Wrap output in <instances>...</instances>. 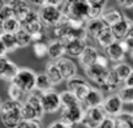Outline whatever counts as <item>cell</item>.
<instances>
[{
  "instance_id": "cell-1",
  "label": "cell",
  "mask_w": 133,
  "mask_h": 128,
  "mask_svg": "<svg viewBox=\"0 0 133 128\" xmlns=\"http://www.w3.org/2000/svg\"><path fill=\"white\" fill-rule=\"evenodd\" d=\"M22 120H42L44 110L42 106V93L34 90L28 94L25 102L21 105Z\"/></svg>"
},
{
  "instance_id": "cell-7",
  "label": "cell",
  "mask_w": 133,
  "mask_h": 128,
  "mask_svg": "<svg viewBox=\"0 0 133 128\" xmlns=\"http://www.w3.org/2000/svg\"><path fill=\"white\" fill-rule=\"evenodd\" d=\"M91 88H93V86H91L86 80H84L82 77H78V76H76V77H73V79H71V80L66 81V90L75 93L76 97L80 99L81 103L85 101V98H86L88 94L90 93Z\"/></svg>"
},
{
  "instance_id": "cell-31",
  "label": "cell",
  "mask_w": 133,
  "mask_h": 128,
  "mask_svg": "<svg viewBox=\"0 0 133 128\" xmlns=\"http://www.w3.org/2000/svg\"><path fill=\"white\" fill-rule=\"evenodd\" d=\"M115 42H117L116 41V38H115V35L112 34V30H111V28H107L101 35H99V38L97 39V43H98V46L101 47V48H103V50H106V48H108L111 44H114Z\"/></svg>"
},
{
  "instance_id": "cell-39",
  "label": "cell",
  "mask_w": 133,
  "mask_h": 128,
  "mask_svg": "<svg viewBox=\"0 0 133 128\" xmlns=\"http://www.w3.org/2000/svg\"><path fill=\"white\" fill-rule=\"evenodd\" d=\"M98 128H116V121H115V118H111V116H107Z\"/></svg>"
},
{
  "instance_id": "cell-42",
  "label": "cell",
  "mask_w": 133,
  "mask_h": 128,
  "mask_svg": "<svg viewBox=\"0 0 133 128\" xmlns=\"http://www.w3.org/2000/svg\"><path fill=\"white\" fill-rule=\"evenodd\" d=\"M47 128H73V127H69V125L64 124V123H63V121H60V120H56V121L51 123Z\"/></svg>"
},
{
  "instance_id": "cell-36",
  "label": "cell",
  "mask_w": 133,
  "mask_h": 128,
  "mask_svg": "<svg viewBox=\"0 0 133 128\" xmlns=\"http://www.w3.org/2000/svg\"><path fill=\"white\" fill-rule=\"evenodd\" d=\"M13 17H15L13 8L8 4V2H2V4H0V22Z\"/></svg>"
},
{
  "instance_id": "cell-35",
  "label": "cell",
  "mask_w": 133,
  "mask_h": 128,
  "mask_svg": "<svg viewBox=\"0 0 133 128\" xmlns=\"http://www.w3.org/2000/svg\"><path fill=\"white\" fill-rule=\"evenodd\" d=\"M33 52L37 59H43V57L48 56V43H46V42L33 43Z\"/></svg>"
},
{
  "instance_id": "cell-2",
  "label": "cell",
  "mask_w": 133,
  "mask_h": 128,
  "mask_svg": "<svg viewBox=\"0 0 133 128\" xmlns=\"http://www.w3.org/2000/svg\"><path fill=\"white\" fill-rule=\"evenodd\" d=\"M33 5H38V12H39V17L41 21L43 22V25L48 29H52L54 26L59 25L61 22V20L64 18V12L63 8L60 7H55V5H50L48 0H42V2H33Z\"/></svg>"
},
{
  "instance_id": "cell-25",
  "label": "cell",
  "mask_w": 133,
  "mask_h": 128,
  "mask_svg": "<svg viewBox=\"0 0 133 128\" xmlns=\"http://www.w3.org/2000/svg\"><path fill=\"white\" fill-rule=\"evenodd\" d=\"M60 98H61V105L63 108H71V107H77V106H82V103L80 102V99L76 97L75 93L69 92V90H64L60 93Z\"/></svg>"
},
{
  "instance_id": "cell-11",
  "label": "cell",
  "mask_w": 133,
  "mask_h": 128,
  "mask_svg": "<svg viewBox=\"0 0 133 128\" xmlns=\"http://www.w3.org/2000/svg\"><path fill=\"white\" fill-rule=\"evenodd\" d=\"M20 68L17 64L9 60L7 56H0V79L7 82H13Z\"/></svg>"
},
{
  "instance_id": "cell-26",
  "label": "cell",
  "mask_w": 133,
  "mask_h": 128,
  "mask_svg": "<svg viewBox=\"0 0 133 128\" xmlns=\"http://www.w3.org/2000/svg\"><path fill=\"white\" fill-rule=\"evenodd\" d=\"M7 93H8V98L11 101H15V102H18V103H24L26 97H28V94L21 88H18L15 82H11L8 85Z\"/></svg>"
},
{
  "instance_id": "cell-29",
  "label": "cell",
  "mask_w": 133,
  "mask_h": 128,
  "mask_svg": "<svg viewBox=\"0 0 133 128\" xmlns=\"http://www.w3.org/2000/svg\"><path fill=\"white\" fill-rule=\"evenodd\" d=\"M111 69L117 75V77L121 80V82H125V80L129 77V75H130L132 71H133V68L129 66V64H127L125 61H123V63H117V64H114Z\"/></svg>"
},
{
  "instance_id": "cell-19",
  "label": "cell",
  "mask_w": 133,
  "mask_h": 128,
  "mask_svg": "<svg viewBox=\"0 0 133 128\" xmlns=\"http://www.w3.org/2000/svg\"><path fill=\"white\" fill-rule=\"evenodd\" d=\"M99 54H101V51H98L97 47L88 46L86 50L84 51V54L78 57V61H80V64H81V67H82L84 69H86L88 67L97 64V60H98V57H99Z\"/></svg>"
},
{
  "instance_id": "cell-12",
  "label": "cell",
  "mask_w": 133,
  "mask_h": 128,
  "mask_svg": "<svg viewBox=\"0 0 133 128\" xmlns=\"http://www.w3.org/2000/svg\"><path fill=\"white\" fill-rule=\"evenodd\" d=\"M123 105H124L123 101L120 99L117 93H115V94H110L104 98V102H103L102 107L104 108L107 116L116 118L123 112Z\"/></svg>"
},
{
  "instance_id": "cell-32",
  "label": "cell",
  "mask_w": 133,
  "mask_h": 128,
  "mask_svg": "<svg viewBox=\"0 0 133 128\" xmlns=\"http://www.w3.org/2000/svg\"><path fill=\"white\" fill-rule=\"evenodd\" d=\"M116 128H133V114L132 112H121L115 118Z\"/></svg>"
},
{
  "instance_id": "cell-9",
  "label": "cell",
  "mask_w": 133,
  "mask_h": 128,
  "mask_svg": "<svg viewBox=\"0 0 133 128\" xmlns=\"http://www.w3.org/2000/svg\"><path fill=\"white\" fill-rule=\"evenodd\" d=\"M106 118H107V114L102 106L95 107V108H89L85 111V118L82 120V125L85 128H98Z\"/></svg>"
},
{
  "instance_id": "cell-23",
  "label": "cell",
  "mask_w": 133,
  "mask_h": 128,
  "mask_svg": "<svg viewBox=\"0 0 133 128\" xmlns=\"http://www.w3.org/2000/svg\"><path fill=\"white\" fill-rule=\"evenodd\" d=\"M44 73L48 76V79L51 80L52 85L56 86V85H60L63 81H64V77L57 67L56 61H48L46 64V69H44Z\"/></svg>"
},
{
  "instance_id": "cell-18",
  "label": "cell",
  "mask_w": 133,
  "mask_h": 128,
  "mask_svg": "<svg viewBox=\"0 0 133 128\" xmlns=\"http://www.w3.org/2000/svg\"><path fill=\"white\" fill-rule=\"evenodd\" d=\"M104 54L108 57V60L112 61L114 64L123 63L125 60V56H127V52L124 51L120 42H115L114 44H111L108 48L104 50Z\"/></svg>"
},
{
  "instance_id": "cell-16",
  "label": "cell",
  "mask_w": 133,
  "mask_h": 128,
  "mask_svg": "<svg viewBox=\"0 0 133 128\" xmlns=\"http://www.w3.org/2000/svg\"><path fill=\"white\" fill-rule=\"evenodd\" d=\"M0 46H2V52L0 56H7L9 52H15L18 48L16 35L9 33H2L0 34Z\"/></svg>"
},
{
  "instance_id": "cell-38",
  "label": "cell",
  "mask_w": 133,
  "mask_h": 128,
  "mask_svg": "<svg viewBox=\"0 0 133 128\" xmlns=\"http://www.w3.org/2000/svg\"><path fill=\"white\" fill-rule=\"evenodd\" d=\"M121 43V46H123V48H124V51L128 54H130V52H133V38H130V37H128L127 39H124V41H121L120 42Z\"/></svg>"
},
{
  "instance_id": "cell-4",
  "label": "cell",
  "mask_w": 133,
  "mask_h": 128,
  "mask_svg": "<svg viewBox=\"0 0 133 128\" xmlns=\"http://www.w3.org/2000/svg\"><path fill=\"white\" fill-rule=\"evenodd\" d=\"M64 16L73 21L88 22L90 20V4L86 0H73V2H65L63 8Z\"/></svg>"
},
{
  "instance_id": "cell-22",
  "label": "cell",
  "mask_w": 133,
  "mask_h": 128,
  "mask_svg": "<svg viewBox=\"0 0 133 128\" xmlns=\"http://www.w3.org/2000/svg\"><path fill=\"white\" fill-rule=\"evenodd\" d=\"M120 84H121V80L117 77V75H116L112 69H110L108 76H107V79H106L104 84H103L99 89H101L103 93L115 94V92H119V89L121 88V86H120Z\"/></svg>"
},
{
  "instance_id": "cell-14",
  "label": "cell",
  "mask_w": 133,
  "mask_h": 128,
  "mask_svg": "<svg viewBox=\"0 0 133 128\" xmlns=\"http://www.w3.org/2000/svg\"><path fill=\"white\" fill-rule=\"evenodd\" d=\"M104 102V95H103V92L98 88H91L90 93L88 94V97L85 98V101L82 102V107L85 110H89V108H95V107H101Z\"/></svg>"
},
{
  "instance_id": "cell-6",
  "label": "cell",
  "mask_w": 133,
  "mask_h": 128,
  "mask_svg": "<svg viewBox=\"0 0 133 128\" xmlns=\"http://www.w3.org/2000/svg\"><path fill=\"white\" fill-rule=\"evenodd\" d=\"M85 111L86 110L82 106L71 107V108H61L59 120L63 121L66 125H69V127H75L77 124H82V120L85 118Z\"/></svg>"
},
{
  "instance_id": "cell-10",
  "label": "cell",
  "mask_w": 133,
  "mask_h": 128,
  "mask_svg": "<svg viewBox=\"0 0 133 128\" xmlns=\"http://www.w3.org/2000/svg\"><path fill=\"white\" fill-rule=\"evenodd\" d=\"M84 72H85V76L99 89L104 84V81L108 76L110 68H104V67L99 66V64H94V66H90L86 69H84Z\"/></svg>"
},
{
  "instance_id": "cell-45",
  "label": "cell",
  "mask_w": 133,
  "mask_h": 128,
  "mask_svg": "<svg viewBox=\"0 0 133 128\" xmlns=\"http://www.w3.org/2000/svg\"><path fill=\"white\" fill-rule=\"evenodd\" d=\"M130 57H132V59H133V52H130Z\"/></svg>"
},
{
  "instance_id": "cell-20",
  "label": "cell",
  "mask_w": 133,
  "mask_h": 128,
  "mask_svg": "<svg viewBox=\"0 0 133 128\" xmlns=\"http://www.w3.org/2000/svg\"><path fill=\"white\" fill-rule=\"evenodd\" d=\"M107 29L106 24L103 22L102 18H95V20H89L86 22V33L88 37L91 39H98L99 35Z\"/></svg>"
},
{
  "instance_id": "cell-41",
  "label": "cell",
  "mask_w": 133,
  "mask_h": 128,
  "mask_svg": "<svg viewBox=\"0 0 133 128\" xmlns=\"http://www.w3.org/2000/svg\"><path fill=\"white\" fill-rule=\"evenodd\" d=\"M117 4L123 9H132L133 8V0H120V2H117Z\"/></svg>"
},
{
  "instance_id": "cell-13",
  "label": "cell",
  "mask_w": 133,
  "mask_h": 128,
  "mask_svg": "<svg viewBox=\"0 0 133 128\" xmlns=\"http://www.w3.org/2000/svg\"><path fill=\"white\" fill-rule=\"evenodd\" d=\"M56 64H57V67H59L63 77H64V81H68V80L77 76V66L71 57L64 56L60 60H57Z\"/></svg>"
},
{
  "instance_id": "cell-5",
  "label": "cell",
  "mask_w": 133,
  "mask_h": 128,
  "mask_svg": "<svg viewBox=\"0 0 133 128\" xmlns=\"http://www.w3.org/2000/svg\"><path fill=\"white\" fill-rule=\"evenodd\" d=\"M37 75L33 69L30 68H20L16 79H15V84L21 88L26 94H30L35 90V85H37Z\"/></svg>"
},
{
  "instance_id": "cell-43",
  "label": "cell",
  "mask_w": 133,
  "mask_h": 128,
  "mask_svg": "<svg viewBox=\"0 0 133 128\" xmlns=\"http://www.w3.org/2000/svg\"><path fill=\"white\" fill-rule=\"evenodd\" d=\"M124 85H127V86H129V88H133V71H132V73L129 75V77L125 80Z\"/></svg>"
},
{
  "instance_id": "cell-8",
  "label": "cell",
  "mask_w": 133,
  "mask_h": 128,
  "mask_svg": "<svg viewBox=\"0 0 133 128\" xmlns=\"http://www.w3.org/2000/svg\"><path fill=\"white\" fill-rule=\"evenodd\" d=\"M42 106L44 110V114H55L60 108H63L60 93H57L55 89L50 90L47 93L42 94Z\"/></svg>"
},
{
  "instance_id": "cell-33",
  "label": "cell",
  "mask_w": 133,
  "mask_h": 128,
  "mask_svg": "<svg viewBox=\"0 0 133 128\" xmlns=\"http://www.w3.org/2000/svg\"><path fill=\"white\" fill-rule=\"evenodd\" d=\"M16 35V41H17V44H18V48H25L30 44H33V39H31V34L25 30L24 28L17 33L15 34Z\"/></svg>"
},
{
  "instance_id": "cell-34",
  "label": "cell",
  "mask_w": 133,
  "mask_h": 128,
  "mask_svg": "<svg viewBox=\"0 0 133 128\" xmlns=\"http://www.w3.org/2000/svg\"><path fill=\"white\" fill-rule=\"evenodd\" d=\"M117 95L120 97V99L123 101V103H127V105L133 103V88H129L127 85H123L119 89Z\"/></svg>"
},
{
  "instance_id": "cell-46",
  "label": "cell",
  "mask_w": 133,
  "mask_h": 128,
  "mask_svg": "<svg viewBox=\"0 0 133 128\" xmlns=\"http://www.w3.org/2000/svg\"><path fill=\"white\" fill-rule=\"evenodd\" d=\"M17 128H20V127H17Z\"/></svg>"
},
{
  "instance_id": "cell-44",
  "label": "cell",
  "mask_w": 133,
  "mask_h": 128,
  "mask_svg": "<svg viewBox=\"0 0 133 128\" xmlns=\"http://www.w3.org/2000/svg\"><path fill=\"white\" fill-rule=\"evenodd\" d=\"M128 37L133 38V21H132V24H130V29H129V34H128Z\"/></svg>"
},
{
  "instance_id": "cell-47",
  "label": "cell",
  "mask_w": 133,
  "mask_h": 128,
  "mask_svg": "<svg viewBox=\"0 0 133 128\" xmlns=\"http://www.w3.org/2000/svg\"><path fill=\"white\" fill-rule=\"evenodd\" d=\"M132 114H133V112H132Z\"/></svg>"
},
{
  "instance_id": "cell-37",
  "label": "cell",
  "mask_w": 133,
  "mask_h": 128,
  "mask_svg": "<svg viewBox=\"0 0 133 128\" xmlns=\"http://www.w3.org/2000/svg\"><path fill=\"white\" fill-rule=\"evenodd\" d=\"M18 127L20 128H41V121L39 120H22Z\"/></svg>"
},
{
  "instance_id": "cell-15",
  "label": "cell",
  "mask_w": 133,
  "mask_h": 128,
  "mask_svg": "<svg viewBox=\"0 0 133 128\" xmlns=\"http://www.w3.org/2000/svg\"><path fill=\"white\" fill-rule=\"evenodd\" d=\"M65 43V48H66V55L69 57H80L84 51L88 47L86 39H72L68 42H64Z\"/></svg>"
},
{
  "instance_id": "cell-28",
  "label": "cell",
  "mask_w": 133,
  "mask_h": 128,
  "mask_svg": "<svg viewBox=\"0 0 133 128\" xmlns=\"http://www.w3.org/2000/svg\"><path fill=\"white\" fill-rule=\"evenodd\" d=\"M0 26H2V33H9V34H17L22 29L21 22L16 17L2 21L0 22Z\"/></svg>"
},
{
  "instance_id": "cell-21",
  "label": "cell",
  "mask_w": 133,
  "mask_h": 128,
  "mask_svg": "<svg viewBox=\"0 0 133 128\" xmlns=\"http://www.w3.org/2000/svg\"><path fill=\"white\" fill-rule=\"evenodd\" d=\"M132 21H133V20H129V18L125 16L119 24H116L115 26L111 28L112 34L115 35V38H116L117 42H121V41H124V39L128 38V34H129V29H130V24H132Z\"/></svg>"
},
{
  "instance_id": "cell-3",
  "label": "cell",
  "mask_w": 133,
  "mask_h": 128,
  "mask_svg": "<svg viewBox=\"0 0 133 128\" xmlns=\"http://www.w3.org/2000/svg\"><path fill=\"white\" fill-rule=\"evenodd\" d=\"M21 105L15 101H4L0 107V118H2L3 124H5L8 128H17L22 121V114H21Z\"/></svg>"
},
{
  "instance_id": "cell-17",
  "label": "cell",
  "mask_w": 133,
  "mask_h": 128,
  "mask_svg": "<svg viewBox=\"0 0 133 128\" xmlns=\"http://www.w3.org/2000/svg\"><path fill=\"white\" fill-rule=\"evenodd\" d=\"M66 54L65 43L60 39H50L48 42V57L51 61H57Z\"/></svg>"
},
{
  "instance_id": "cell-27",
  "label": "cell",
  "mask_w": 133,
  "mask_h": 128,
  "mask_svg": "<svg viewBox=\"0 0 133 128\" xmlns=\"http://www.w3.org/2000/svg\"><path fill=\"white\" fill-rule=\"evenodd\" d=\"M35 90L39 92V93H47L50 90H54V85L51 82V80L48 79V76L42 72V73H38L37 75V85H35Z\"/></svg>"
},
{
  "instance_id": "cell-24",
  "label": "cell",
  "mask_w": 133,
  "mask_h": 128,
  "mask_svg": "<svg viewBox=\"0 0 133 128\" xmlns=\"http://www.w3.org/2000/svg\"><path fill=\"white\" fill-rule=\"evenodd\" d=\"M124 17H125V16H124L120 11H117V9H108V11H106V12L103 13L102 20H103V22L106 24L107 28H112V26H115L116 24H119Z\"/></svg>"
},
{
  "instance_id": "cell-40",
  "label": "cell",
  "mask_w": 133,
  "mask_h": 128,
  "mask_svg": "<svg viewBox=\"0 0 133 128\" xmlns=\"http://www.w3.org/2000/svg\"><path fill=\"white\" fill-rule=\"evenodd\" d=\"M108 57L106 56V54L104 52H101L99 54V57H98V60H97V64H99V66H102V67H104V68H108Z\"/></svg>"
},
{
  "instance_id": "cell-30",
  "label": "cell",
  "mask_w": 133,
  "mask_h": 128,
  "mask_svg": "<svg viewBox=\"0 0 133 128\" xmlns=\"http://www.w3.org/2000/svg\"><path fill=\"white\" fill-rule=\"evenodd\" d=\"M90 4V20L95 18H102L103 13L106 12V5L107 3L103 0H95V2H89Z\"/></svg>"
}]
</instances>
